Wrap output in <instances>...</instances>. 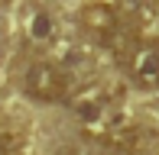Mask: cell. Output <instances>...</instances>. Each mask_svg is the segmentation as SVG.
<instances>
[{
    "label": "cell",
    "mask_w": 159,
    "mask_h": 155,
    "mask_svg": "<svg viewBox=\"0 0 159 155\" xmlns=\"http://www.w3.org/2000/svg\"><path fill=\"white\" fill-rule=\"evenodd\" d=\"M78 23L84 26V29H91V32H98V36H114V32L120 29V23H117V13L111 10L107 3H88V6H81L78 10Z\"/></svg>",
    "instance_id": "3957f363"
},
{
    "label": "cell",
    "mask_w": 159,
    "mask_h": 155,
    "mask_svg": "<svg viewBox=\"0 0 159 155\" xmlns=\"http://www.w3.org/2000/svg\"><path fill=\"white\" fill-rule=\"evenodd\" d=\"M23 87L39 103H62L68 97V74L52 61H36V65L26 68Z\"/></svg>",
    "instance_id": "6da1fadb"
},
{
    "label": "cell",
    "mask_w": 159,
    "mask_h": 155,
    "mask_svg": "<svg viewBox=\"0 0 159 155\" xmlns=\"http://www.w3.org/2000/svg\"><path fill=\"white\" fill-rule=\"evenodd\" d=\"M26 32H30L33 42H49L55 36V26H52V16H49L46 10H36L30 16V26H26Z\"/></svg>",
    "instance_id": "5b68a950"
},
{
    "label": "cell",
    "mask_w": 159,
    "mask_h": 155,
    "mask_svg": "<svg viewBox=\"0 0 159 155\" xmlns=\"http://www.w3.org/2000/svg\"><path fill=\"white\" fill-rule=\"evenodd\" d=\"M120 13L130 26L149 29L159 19V0H120Z\"/></svg>",
    "instance_id": "277c9868"
},
{
    "label": "cell",
    "mask_w": 159,
    "mask_h": 155,
    "mask_svg": "<svg viewBox=\"0 0 159 155\" xmlns=\"http://www.w3.org/2000/svg\"><path fill=\"white\" fill-rule=\"evenodd\" d=\"M23 145H26V132L20 126L0 123V155H16Z\"/></svg>",
    "instance_id": "8992f818"
},
{
    "label": "cell",
    "mask_w": 159,
    "mask_h": 155,
    "mask_svg": "<svg viewBox=\"0 0 159 155\" xmlns=\"http://www.w3.org/2000/svg\"><path fill=\"white\" fill-rule=\"evenodd\" d=\"M130 78L143 90H159V45H140L130 55Z\"/></svg>",
    "instance_id": "7a4b0ae2"
}]
</instances>
